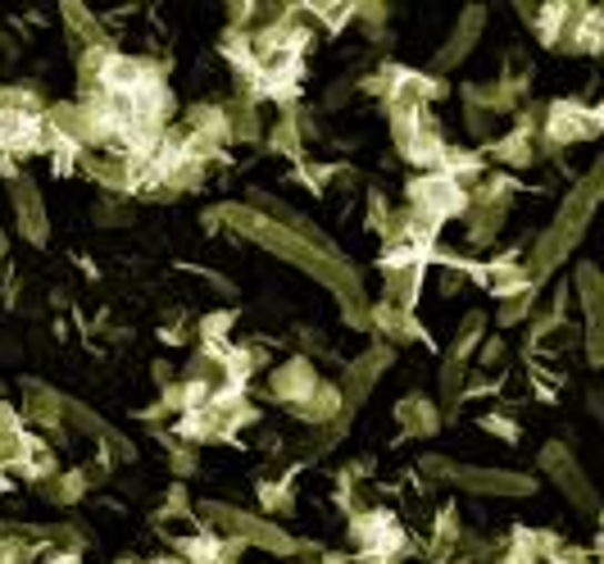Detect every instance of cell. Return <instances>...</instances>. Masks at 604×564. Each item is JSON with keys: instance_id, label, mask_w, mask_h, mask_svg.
Here are the masks:
<instances>
[{"instance_id": "1", "label": "cell", "mask_w": 604, "mask_h": 564, "mask_svg": "<svg viewBox=\"0 0 604 564\" xmlns=\"http://www.w3.org/2000/svg\"><path fill=\"white\" fill-rule=\"evenodd\" d=\"M205 223H210V228H228V232H236V238L255 242V246L273 251L278 260L295 264L300 273H310L314 282H323V288L341 301V319H345L350 328H360V333H369V310H373V301H369V292H364V278H360V269L350 264L332 242H310V238H300V232H291L286 223H273L269 214L250 210V205H236V201L205 210Z\"/></svg>"}, {"instance_id": "2", "label": "cell", "mask_w": 604, "mask_h": 564, "mask_svg": "<svg viewBox=\"0 0 604 564\" xmlns=\"http://www.w3.org/2000/svg\"><path fill=\"white\" fill-rule=\"evenodd\" d=\"M600 192H604V164L595 160V164L568 187V197H564L555 223H550L541 238L532 242V255L523 260V269H527V278L536 282V288H541V282L568 260V251H577V242L586 238V228H591V219H595V205H600Z\"/></svg>"}, {"instance_id": "3", "label": "cell", "mask_w": 604, "mask_h": 564, "mask_svg": "<svg viewBox=\"0 0 604 564\" xmlns=\"http://www.w3.org/2000/svg\"><path fill=\"white\" fill-rule=\"evenodd\" d=\"M191 510H195V528L219 533V537H228L236 546H255V551L278 555V560H291L300 551V542L282 524H273L269 514H250V510L228 505V501H195Z\"/></svg>"}, {"instance_id": "4", "label": "cell", "mask_w": 604, "mask_h": 564, "mask_svg": "<svg viewBox=\"0 0 604 564\" xmlns=\"http://www.w3.org/2000/svg\"><path fill=\"white\" fill-rule=\"evenodd\" d=\"M423 479L473 492V496H532L536 492V479L519 474V469H482V464H460L445 455H423Z\"/></svg>"}, {"instance_id": "5", "label": "cell", "mask_w": 604, "mask_h": 564, "mask_svg": "<svg viewBox=\"0 0 604 564\" xmlns=\"http://www.w3.org/2000/svg\"><path fill=\"white\" fill-rule=\"evenodd\" d=\"M600 128H604V110H600V105H586V101H577V97L545 105V110H541V132H536L541 155L555 160V155H564L568 147H577V141L600 137Z\"/></svg>"}, {"instance_id": "6", "label": "cell", "mask_w": 604, "mask_h": 564, "mask_svg": "<svg viewBox=\"0 0 604 564\" xmlns=\"http://www.w3.org/2000/svg\"><path fill=\"white\" fill-rule=\"evenodd\" d=\"M391 137H395V151L405 155L414 169H423V173H436L441 160H445V151H450V141L441 137V123H436L432 110L391 119Z\"/></svg>"}, {"instance_id": "7", "label": "cell", "mask_w": 604, "mask_h": 564, "mask_svg": "<svg viewBox=\"0 0 604 564\" xmlns=\"http://www.w3.org/2000/svg\"><path fill=\"white\" fill-rule=\"evenodd\" d=\"M350 546L364 560H400L410 551V533L405 524L386 510H364V514H350Z\"/></svg>"}, {"instance_id": "8", "label": "cell", "mask_w": 604, "mask_h": 564, "mask_svg": "<svg viewBox=\"0 0 604 564\" xmlns=\"http://www.w3.org/2000/svg\"><path fill=\"white\" fill-rule=\"evenodd\" d=\"M536 464H541V474L564 492V501H568L573 510H582V514H595V510H600V496H595V487H591V479H586V469L577 464V455H573L564 442H545L541 455H536Z\"/></svg>"}, {"instance_id": "9", "label": "cell", "mask_w": 604, "mask_h": 564, "mask_svg": "<svg viewBox=\"0 0 604 564\" xmlns=\"http://www.w3.org/2000/svg\"><path fill=\"white\" fill-rule=\"evenodd\" d=\"M405 197H410L405 205H410V210H419L423 219H432L436 228L464 219V210H469V192H464V187H455L450 178H441V173H423V178H414Z\"/></svg>"}, {"instance_id": "10", "label": "cell", "mask_w": 604, "mask_h": 564, "mask_svg": "<svg viewBox=\"0 0 604 564\" xmlns=\"http://www.w3.org/2000/svg\"><path fill=\"white\" fill-rule=\"evenodd\" d=\"M391 360H395V351H391L386 342H373V346H364L355 360L345 364V379H341L336 387H341V401H345L350 414H355V410L369 401V392L378 387V379H386Z\"/></svg>"}, {"instance_id": "11", "label": "cell", "mask_w": 604, "mask_h": 564, "mask_svg": "<svg viewBox=\"0 0 604 564\" xmlns=\"http://www.w3.org/2000/svg\"><path fill=\"white\" fill-rule=\"evenodd\" d=\"M10 210H14V223H19V238L28 246H46L50 238V214H46V201H41V187L19 173L10 178Z\"/></svg>"}, {"instance_id": "12", "label": "cell", "mask_w": 604, "mask_h": 564, "mask_svg": "<svg viewBox=\"0 0 604 564\" xmlns=\"http://www.w3.org/2000/svg\"><path fill=\"white\" fill-rule=\"evenodd\" d=\"M482 32H486V10H482V6H464V10H460V23L450 28L445 46H441V51H436V60H432V73L441 78V73H450V69H455L460 60H469V56L477 51Z\"/></svg>"}, {"instance_id": "13", "label": "cell", "mask_w": 604, "mask_h": 564, "mask_svg": "<svg viewBox=\"0 0 604 564\" xmlns=\"http://www.w3.org/2000/svg\"><path fill=\"white\" fill-rule=\"evenodd\" d=\"M319 383H323V379H319L314 360H305V355H291L286 364H278V369L269 373V396H273L278 405H286V410H295V405L305 401V396H310Z\"/></svg>"}, {"instance_id": "14", "label": "cell", "mask_w": 604, "mask_h": 564, "mask_svg": "<svg viewBox=\"0 0 604 564\" xmlns=\"http://www.w3.org/2000/svg\"><path fill=\"white\" fill-rule=\"evenodd\" d=\"M395 423H400V437H432L436 429H441V410H436V401L432 396H423V392H410V396H400L395 401Z\"/></svg>"}, {"instance_id": "15", "label": "cell", "mask_w": 604, "mask_h": 564, "mask_svg": "<svg viewBox=\"0 0 604 564\" xmlns=\"http://www.w3.org/2000/svg\"><path fill=\"white\" fill-rule=\"evenodd\" d=\"M423 273L427 264H400V269H382V282H386V305L414 314L419 310V296H423Z\"/></svg>"}, {"instance_id": "16", "label": "cell", "mask_w": 604, "mask_h": 564, "mask_svg": "<svg viewBox=\"0 0 604 564\" xmlns=\"http://www.w3.org/2000/svg\"><path fill=\"white\" fill-rule=\"evenodd\" d=\"M223 141H241V147H255V141H264V123H260V105L250 101H223Z\"/></svg>"}, {"instance_id": "17", "label": "cell", "mask_w": 604, "mask_h": 564, "mask_svg": "<svg viewBox=\"0 0 604 564\" xmlns=\"http://www.w3.org/2000/svg\"><path fill=\"white\" fill-rule=\"evenodd\" d=\"M568 292H573V301L582 305V319H586V323H604V273H600V264H591V260L577 264Z\"/></svg>"}, {"instance_id": "18", "label": "cell", "mask_w": 604, "mask_h": 564, "mask_svg": "<svg viewBox=\"0 0 604 564\" xmlns=\"http://www.w3.org/2000/svg\"><path fill=\"white\" fill-rule=\"evenodd\" d=\"M300 423H310V429H323L328 419H336V414H345V401H341V387L336 383H319L305 401H300L295 410H291Z\"/></svg>"}, {"instance_id": "19", "label": "cell", "mask_w": 604, "mask_h": 564, "mask_svg": "<svg viewBox=\"0 0 604 564\" xmlns=\"http://www.w3.org/2000/svg\"><path fill=\"white\" fill-rule=\"evenodd\" d=\"M264 147H269L273 155L291 160L295 169L305 164V137H300V128H295V114H291V110H282V114H278V123H269Z\"/></svg>"}, {"instance_id": "20", "label": "cell", "mask_w": 604, "mask_h": 564, "mask_svg": "<svg viewBox=\"0 0 604 564\" xmlns=\"http://www.w3.org/2000/svg\"><path fill=\"white\" fill-rule=\"evenodd\" d=\"M60 19H64V28H69V37H73V46L78 51H91V46H110L105 41V28H100V19L87 10V6H60Z\"/></svg>"}, {"instance_id": "21", "label": "cell", "mask_w": 604, "mask_h": 564, "mask_svg": "<svg viewBox=\"0 0 604 564\" xmlns=\"http://www.w3.org/2000/svg\"><path fill=\"white\" fill-rule=\"evenodd\" d=\"M464 387H469V364L460 360H441V419H455V410L464 405Z\"/></svg>"}, {"instance_id": "22", "label": "cell", "mask_w": 604, "mask_h": 564, "mask_svg": "<svg viewBox=\"0 0 604 564\" xmlns=\"http://www.w3.org/2000/svg\"><path fill=\"white\" fill-rule=\"evenodd\" d=\"M87 474L82 469H64V474H50L46 483H41V496L50 501V505H78L82 496H87Z\"/></svg>"}, {"instance_id": "23", "label": "cell", "mask_w": 604, "mask_h": 564, "mask_svg": "<svg viewBox=\"0 0 604 564\" xmlns=\"http://www.w3.org/2000/svg\"><path fill=\"white\" fill-rule=\"evenodd\" d=\"M482 342H486V314H482V310H469L464 323L455 328V342H450V360L469 364V355H473Z\"/></svg>"}, {"instance_id": "24", "label": "cell", "mask_w": 604, "mask_h": 564, "mask_svg": "<svg viewBox=\"0 0 604 564\" xmlns=\"http://www.w3.org/2000/svg\"><path fill=\"white\" fill-rule=\"evenodd\" d=\"M536 314V288L532 292H519V296H510L505 305H500V314H495V323L500 328H519L523 319H532Z\"/></svg>"}, {"instance_id": "25", "label": "cell", "mask_w": 604, "mask_h": 564, "mask_svg": "<svg viewBox=\"0 0 604 564\" xmlns=\"http://www.w3.org/2000/svg\"><path fill=\"white\" fill-rule=\"evenodd\" d=\"M260 501H264L269 514H291V505H295L286 483H260Z\"/></svg>"}, {"instance_id": "26", "label": "cell", "mask_w": 604, "mask_h": 564, "mask_svg": "<svg viewBox=\"0 0 604 564\" xmlns=\"http://www.w3.org/2000/svg\"><path fill=\"white\" fill-rule=\"evenodd\" d=\"M582 346H586V364L600 369L604 364V323H586L582 328Z\"/></svg>"}, {"instance_id": "27", "label": "cell", "mask_w": 604, "mask_h": 564, "mask_svg": "<svg viewBox=\"0 0 604 564\" xmlns=\"http://www.w3.org/2000/svg\"><path fill=\"white\" fill-rule=\"evenodd\" d=\"M195 464H200V460H195V446L178 442V446L169 451V469H173V474H178V479H191V474H195Z\"/></svg>"}, {"instance_id": "28", "label": "cell", "mask_w": 604, "mask_h": 564, "mask_svg": "<svg viewBox=\"0 0 604 564\" xmlns=\"http://www.w3.org/2000/svg\"><path fill=\"white\" fill-rule=\"evenodd\" d=\"M482 429L486 433H495V437H505V442H519V423L514 419H505V414H482Z\"/></svg>"}, {"instance_id": "29", "label": "cell", "mask_w": 604, "mask_h": 564, "mask_svg": "<svg viewBox=\"0 0 604 564\" xmlns=\"http://www.w3.org/2000/svg\"><path fill=\"white\" fill-rule=\"evenodd\" d=\"M386 219H391V205H386V197L378 192V187H373V192H369V228L378 232V238H382V228H386Z\"/></svg>"}, {"instance_id": "30", "label": "cell", "mask_w": 604, "mask_h": 564, "mask_svg": "<svg viewBox=\"0 0 604 564\" xmlns=\"http://www.w3.org/2000/svg\"><path fill=\"white\" fill-rule=\"evenodd\" d=\"M355 91H360V78H341V82L328 91V97H323V105H328V110H341L350 97H355Z\"/></svg>"}, {"instance_id": "31", "label": "cell", "mask_w": 604, "mask_h": 564, "mask_svg": "<svg viewBox=\"0 0 604 564\" xmlns=\"http://www.w3.org/2000/svg\"><path fill=\"white\" fill-rule=\"evenodd\" d=\"M128 219H132V210H119L110 197L95 205V223H105V228H110V223H128Z\"/></svg>"}, {"instance_id": "32", "label": "cell", "mask_w": 604, "mask_h": 564, "mask_svg": "<svg viewBox=\"0 0 604 564\" xmlns=\"http://www.w3.org/2000/svg\"><path fill=\"white\" fill-rule=\"evenodd\" d=\"M482 364H486V369L505 364V338H486V342H482Z\"/></svg>"}, {"instance_id": "33", "label": "cell", "mask_w": 604, "mask_h": 564, "mask_svg": "<svg viewBox=\"0 0 604 564\" xmlns=\"http://www.w3.org/2000/svg\"><path fill=\"white\" fill-rule=\"evenodd\" d=\"M491 123H495V119H491L486 110H473V105H469V132H473V137H491Z\"/></svg>"}, {"instance_id": "34", "label": "cell", "mask_w": 604, "mask_h": 564, "mask_svg": "<svg viewBox=\"0 0 604 564\" xmlns=\"http://www.w3.org/2000/svg\"><path fill=\"white\" fill-rule=\"evenodd\" d=\"M145 564H187V560H182V555H173V551H169V555H155V560H145Z\"/></svg>"}]
</instances>
